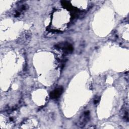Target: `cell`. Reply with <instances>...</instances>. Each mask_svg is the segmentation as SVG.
Wrapping results in <instances>:
<instances>
[{"label":"cell","instance_id":"1","mask_svg":"<svg viewBox=\"0 0 129 129\" xmlns=\"http://www.w3.org/2000/svg\"><path fill=\"white\" fill-rule=\"evenodd\" d=\"M62 89L60 88L56 89L53 92H51V97L52 98L58 97L60 95V94H61V93L62 92Z\"/></svg>","mask_w":129,"mask_h":129}]
</instances>
